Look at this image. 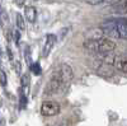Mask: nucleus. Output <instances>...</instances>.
Wrapping results in <instances>:
<instances>
[{
	"label": "nucleus",
	"instance_id": "nucleus-1",
	"mask_svg": "<svg viewBox=\"0 0 127 126\" xmlns=\"http://www.w3.org/2000/svg\"><path fill=\"white\" fill-rule=\"evenodd\" d=\"M84 47L95 54H107L112 52L116 48V43L109 38H99V40H87L84 42Z\"/></svg>",
	"mask_w": 127,
	"mask_h": 126
},
{
	"label": "nucleus",
	"instance_id": "nucleus-2",
	"mask_svg": "<svg viewBox=\"0 0 127 126\" xmlns=\"http://www.w3.org/2000/svg\"><path fill=\"white\" fill-rule=\"evenodd\" d=\"M66 89V84H64L61 82V79L54 74L52 75V78L50 79V82L47 83V85H46V94H50V96H52V94H59L61 90L62 92H65Z\"/></svg>",
	"mask_w": 127,
	"mask_h": 126
},
{
	"label": "nucleus",
	"instance_id": "nucleus-3",
	"mask_svg": "<svg viewBox=\"0 0 127 126\" xmlns=\"http://www.w3.org/2000/svg\"><path fill=\"white\" fill-rule=\"evenodd\" d=\"M41 113L43 116H55L60 113V104L55 101H45L41 106Z\"/></svg>",
	"mask_w": 127,
	"mask_h": 126
},
{
	"label": "nucleus",
	"instance_id": "nucleus-4",
	"mask_svg": "<svg viewBox=\"0 0 127 126\" xmlns=\"http://www.w3.org/2000/svg\"><path fill=\"white\" fill-rule=\"evenodd\" d=\"M55 74L61 79V82L64 83V84H67L72 80V78H74V73H72V69H71V66L70 65H67V64H62L61 66H60V69L55 73Z\"/></svg>",
	"mask_w": 127,
	"mask_h": 126
},
{
	"label": "nucleus",
	"instance_id": "nucleus-5",
	"mask_svg": "<svg viewBox=\"0 0 127 126\" xmlns=\"http://www.w3.org/2000/svg\"><path fill=\"white\" fill-rule=\"evenodd\" d=\"M56 41H57V38H56L55 35H47L43 48H42V57H47L50 55V52L52 51V47L55 46Z\"/></svg>",
	"mask_w": 127,
	"mask_h": 126
},
{
	"label": "nucleus",
	"instance_id": "nucleus-6",
	"mask_svg": "<svg viewBox=\"0 0 127 126\" xmlns=\"http://www.w3.org/2000/svg\"><path fill=\"white\" fill-rule=\"evenodd\" d=\"M113 65H109V64H105L103 62L102 65H99V68L97 69V74L99 77H103V78H109L114 74V70L112 68Z\"/></svg>",
	"mask_w": 127,
	"mask_h": 126
},
{
	"label": "nucleus",
	"instance_id": "nucleus-7",
	"mask_svg": "<svg viewBox=\"0 0 127 126\" xmlns=\"http://www.w3.org/2000/svg\"><path fill=\"white\" fill-rule=\"evenodd\" d=\"M113 66L122 73H127V56H116Z\"/></svg>",
	"mask_w": 127,
	"mask_h": 126
},
{
	"label": "nucleus",
	"instance_id": "nucleus-8",
	"mask_svg": "<svg viewBox=\"0 0 127 126\" xmlns=\"http://www.w3.org/2000/svg\"><path fill=\"white\" fill-rule=\"evenodd\" d=\"M117 33L118 38L127 40V20H117Z\"/></svg>",
	"mask_w": 127,
	"mask_h": 126
},
{
	"label": "nucleus",
	"instance_id": "nucleus-9",
	"mask_svg": "<svg viewBox=\"0 0 127 126\" xmlns=\"http://www.w3.org/2000/svg\"><path fill=\"white\" fill-rule=\"evenodd\" d=\"M24 17L29 23H34L37 18V10L34 6H26L24 8Z\"/></svg>",
	"mask_w": 127,
	"mask_h": 126
},
{
	"label": "nucleus",
	"instance_id": "nucleus-10",
	"mask_svg": "<svg viewBox=\"0 0 127 126\" xmlns=\"http://www.w3.org/2000/svg\"><path fill=\"white\" fill-rule=\"evenodd\" d=\"M15 23H17V28L19 29V31H24L26 29V22H24V18H23V15L22 14H17V17H15Z\"/></svg>",
	"mask_w": 127,
	"mask_h": 126
},
{
	"label": "nucleus",
	"instance_id": "nucleus-11",
	"mask_svg": "<svg viewBox=\"0 0 127 126\" xmlns=\"http://www.w3.org/2000/svg\"><path fill=\"white\" fill-rule=\"evenodd\" d=\"M0 24L1 27H6L9 24V17L4 9H0Z\"/></svg>",
	"mask_w": 127,
	"mask_h": 126
},
{
	"label": "nucleus",
	"instance_id": "nucleus-12",
	"mask_svg": "<svg viewBox=\"0 0 127 126\" xmlns=\"http://www.w3.org/2000/svg\"><path fill=\"white\" fill-rule=\"evenodd\" d=\"M29 82H31L29 75H28V74H23L22 78H20V85H22L23 88H26V87L29 85Z\"/></svg>",
	"mask_w": 127,
	"mask_h": 126
},
{
	"label": "nucleus",
	"instance_id": "nucleus-13",
	"mask_svg": "<svg viewBox=\"0 0 127 126\" xmlns=\"http://www.w3.org/2000/svg\"><path fill=\"white\" fill-rule=\"evenodd\" d=\"M31 70L33 71V74L38 75V74H41V65L38 64V62H34V64H32V66H31Z\"/></svg>",
	"mask_w": 127,
	"mask_h": 126
},
{
	"label": "nucleus",
	"instance_id": "nucleus-14",
	"mask_svg": "<svg viewBox=\"0 0 127 126\" xmlns=\"http://www.w3.org/2000/svg\"><path fill=\"white\" fill-rule=\"evenodd\" d=\"M6 83H8V80H6V74H5L3 70H0V84H1L3 87H5Z\"/></svg>",
	"mask_w": 127,
	"mask_h": 126
},
{
	"label": "nucleus",
	"instance_id": "nucleus-15",
	"mask_svg": "<svg viewBox=\"0 0 127 126\" xmlns=\"http://www.w3.org/2000/svg\"><path fill=\"white\" fill-rule=\"evenodd\" d=\"M13 37H14L15 43L18 45V43H19V41H20V32H19V29H15L14 32H13Z\"/></svg>",
	"mask_w": 127,
	"mask_h": 126
},
{
	"label": "nucleus",
	"instance_id": "nucleus-16",
	"mask_svg": "<svg viewBox=\"0 0 127 126\" xmlns=\"http://www.w3.org/2000/svg\"><path fill=\"white\" fill-rule=\"evenodd\" d=\"M26 102H27V98H26V96L23 94V92L20 90V106H22V108L26 107Z\"/></svg>",
	"mask_w": 127,
	"mask_h": 126
},
{
	"label": "nucleus",
	"instance_id": "nucleus-17",
	"mask_svg": "<svg viewBox=\"0 0 127 126\" xmlns=\"http://www.w3.org/2000/svg\"><path fill=\"white\" fill-rule=\"evenodd\" d=\"M85 1H87L88 4H90V5H98V4L103 3L104 0H85Z\"/></svg>",
	"mask_w": 127,
	"mask_h": 126
},
{
	"label": "nucleus",
	"instance_id": "nucleus-18",
	"mask_svg": "<svg viewBox=\"0 0 127 126\" xmlns=\"http://www.w3.org/2000/svg\"><path fill=\"white\" fill-rule=\"evenodd\" d=\"M15 3H17L18 6H23L24 3H26V0H15Z\"/></svg>",
	"mask_w": 127,
	"mask_h": 126
},
{
	"label": "nucleus",
	"instance_id": "nucleus-19",
	"mask_svg": "<svg viewBox=\"0 0 127 126\" xmlns=\"http://www.w3.org/2000/svg\"><path fill=\"white\" fill-rule=\"evenodd\" d=\"M55 126H66V124H62V122H60V124H56Z\"/></svg>",
	"mask_w": 127,
	"mask_h": 126
},
{
	"label": "nucleus",
	"instance_id": "nucleus-20",
	"mask_svg": "<svg viewBox=\"0 0 127 126\" xmlns=\"http://www.w3.org/2000/svg\"><path fill=\"white\" fill-rule=\"evenodd\" d=\"M118 1H121V0H111V3H118Z\"/></svg>",
	"mask_w": 127,
	"mask_h": 126
},
{
	"label": "nucleus",
	"instance_id": "nucleus-21",
	"mask_svg": "<svg viewBox=\"0 0 127 126\" xmlns=\"http://www.w3.org/2000/svg\"><path fill=\"white\" fill-rule=\"evenodd\" d=\"M125 9H126V12H127V0H126V3H125Z\"/></svg>",
	"mask_w": 127,
	"mask_h": 126
},
{
	"label": "nucleus",
	"instance_id": "nucleus-22",
	"mask_svg": "<svg viewBox=\"0 0 127 126\" xmlns=\"http://www.w3.org/2000/svg\"><path fill=\"white\" fill-rule=\"evenodd\" d=\"M0 126H1V119H0Z\"/></svg>",
	"mask_w": 127,
	"mask_h": 126
},
{
	"label": "nucleus",
	"instance_id": "nucleus-23",
	"mask_svg": "<svg viewBox=\"0 0 127 126\" xmlns=\"http://www.w3.org/2000/svg\"><path fill=\"white\" fill-rule=\"evenodd\" d=\"M0 9H1V8H0ZM0 27H1V24H0Z\"/></svg>",
	"mask_w": 127,
	"mask_h": 126
}]
</instances>
